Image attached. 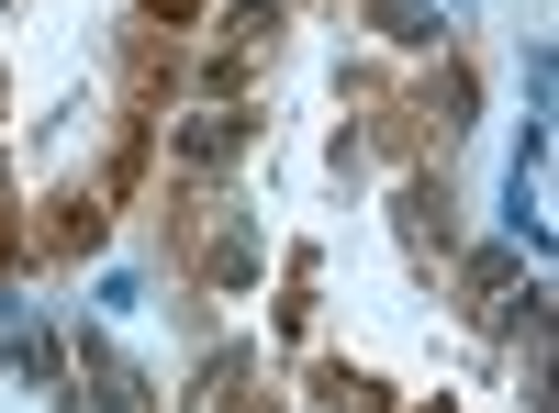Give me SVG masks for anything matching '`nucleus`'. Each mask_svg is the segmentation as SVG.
<instances>
[{
    "mask_svg": "<svg viewBox=\"0 0 559 413\" xmlns=\"http://www.w3.org/2000/svg\"><path fill=\"white\" fill-rule=\"evenodd\" d=\"M90 380H102V402H112V413H146V391H134L123 357H90Z\"/></svg>",
    "mask_w": 559,
    "mask_h": 413,
    "instance_id": "f257e3e1",
    "label": "nucleus"
},
{
    "mask_svg": "<svg viewBox=\"0 0 559 413\" xmlns=\"http://www.w3.org/2000/svg\"><path fill=\"white\" fill-rule=\"evenodd\" d=\"M191 157H202V168L236 157V112H202V123H191Z\"/></svg>",
    "mask_w": 559,
    "mask_h": 413,
    "instance_id": "7ed1b4c3",
    "label": "nucleus"
},
{
    "mask_svg": "<svg viewBox=\"0 0 559 413\" xmlns=\"http://www.w3.org/2000/svg\"><path fill=\"white\" fill-rule=\"evenodd\" d=\"M369 12H381L403 45H426V34H437V12H426V0H369Z\"/></svg>",
    "mask_w": 559,
    "mask_h": 413,
    "instance_id": "f03ea898",
    "label": "nucleus"
}]
</instances>
